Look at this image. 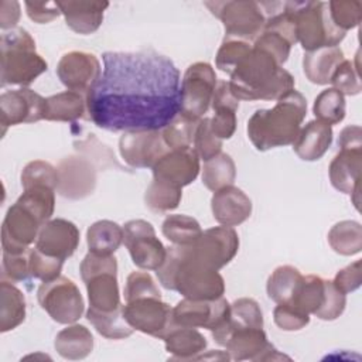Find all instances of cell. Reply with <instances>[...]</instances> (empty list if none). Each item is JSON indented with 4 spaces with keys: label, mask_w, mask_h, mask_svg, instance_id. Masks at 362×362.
<instances>
[{
    "label": "cell",
    "mask_w": 362,
    "mask_h": 362,
    "mask_svg": "<svg viewBox=\"0 0 362 362\" xmlns=\"http://www.w3.org/2000/svg\"><path fill=\"white\" fill-rule=\"evenodd\" d=\"M103 71L88 90L89 119L109 132L163 130L180 113L181 75L156 51H109Z\"/></svg>",
    "instance_id": "obj_1"
},
{
    "label": "cell",
    "mask_w": 362,
    "mask_h": 362,
    "mask_svg": "<svg viewBox=\"0 0 362 362\" xmlns=\"http://www.w3.org/2000/svg\"><path fill=\"white\" fill-rule=\"evenodd\" d=\"M229 88L238 100H277L294 89V78L272 55L252 45L230 74Z\"/></svg>",
    "instance_id": "obj_2"
},
{
    "label": "cell",
    "mask_w": 362,
    "mask_h": 362,
    "mask_svg": "<svg viewBox=\"0 0 362 362\" xmlns=\"http://www.w3.org/2000/svg\"><path fill=\"white\" fill-rule=\"evenodd\" d=\"M307 115V100L296 89L277 99L272 109H259L247 120V137L259 151L293 144Z\"/></svg>",
    "instance_id": "obj_3"
},
{
    "label": "cell",
    "mask_w": 362,
    "mask_h": 362,
    "mask_svg": "<svg viewBox=\"0 0 362 362\" xmlns=\"http://www.w3.org/2000/svg\"><path fill=\"white\" fill-rule=\"evenodd\" d=\"M1 86L31 85L48 68L45 59L35 52V41L24 28H13L1 34Z\"/></svg>",
    "instance_id": "obj_4"
},
{
    "label": "cell",
    "mask_w": 362,
    "mask_h": 362,
    "mask_svg": "<svg viewBox=\"0 0 362 362\" xmlns=\"http://www.w3.org/2000/svg\"><path fill=\"white\" fill-rule=\"evenodd\" d=\"M294 14L297 40L304 51H314L322 47H338L345 38L331 20L328 3L325 1H286Z\"/></svg>",
    "instance_id": "obj_5"
},
{
    "label": "cell",
    "mask_w": 362,
    "mask_h": 362,
    "mask_svg": "<svg viewBox=\"0 0 362 362\" xmlns=\"http://www.w3.org/2000/svg\"><path fill=\"white\" fill-rule=\"evenodd\" d=\"M225 28L226 40L255 41L266 24V10L257 1H205Z\"/></svg>",
    "instance_id": "obj_6"
},
{
    "label": "cell",
    "mask_w": 362,
    "mask_h": 362,
    "mask_svg": "<svg viewBox=\"0 0 362 362\" xmlns=\"http://www.w3.org/2000/svg\"><path fill=\"white\" fill-rule=\"evenodd\" d=\"M216 82L218 78L211 64L195 62L189 65L181 81L178 115L194 122L205 117Z\"/></svg>",
    "instance_id": "obj_7"
},
{
    "label": "cell",
    "mask_w": 362,
    "mask_h": 362,
    "mask_svg": "<svg viewBox=\"0 0 362 362\" xmlns=\"http://www.w3.org/2000/svg\"><path fill=\"white\" fill-rule=\"evenodd\" d=\"M37 300L41 308L58 324H74L85 310L83 297L78 286L64 276L42 281L37 290Z\"/></svg>",
    "instance_id": "obj_8"
},
{
    "label": "cell",
    "mask_w": 362,
    "mask_h": 362,
    "mask_svg": "<svg viewBox=\"0 0 362 362\" xmlns=\"http://www.w3.org/2000/svg\"><path fill=\"white\" fill-rule=\"evenodd\" d=\"M184 247L182 257L175 272L174 290L189 300H216L223 297L225 280L218 270L206 267L187 255Z\"/></svg>",
    "instance_id": "obj_9"
},
{
    "label": "cell",
    "mask_w": 362,
    "mask_h": 362,
    "mask_svg": "<svg viewBox=\"0 0 362 362\" xmlns=\"http://www.w3.org/2000/svg\"><path fill=\"white\" fill-rule=\"evenodd\" d=\"M185 247L191 259L206 267L219 270L236 256L239 236L232 226L221 225L202 230L199 238Z\"/></svg>",
    "instance_id": "obj_10"
},
{
    "label": "cell",
    "mask_w": 362,
    "mask_h": 362,
    "mask_svg": "<svg viewBox=\"0 0 362 362\" xmlns=\"http://www.w3.org/2000/svg\"><path fill=\"white\" fill-rule=\"evenodd\" d=\"M123 242L133 263L144 270H157L167 253V247L156 236L153 225L144 219H132L123 226Z\"/></svg>",
    "instance_id": "obj_11"
},
{
    "label": "cell",
    "mask_w": 362,
    "mask_h": 362,
    "mask_svg": "<svg viewBox=\"0 0 362 362\" xmlns=\"http://www.w3.org/2000/svg\"><path fill=\"white\" fill-rule=\"evenodd\" d=\"M123 315L133 329L160 339L177 325L173 320V308L158 297H144L126 303Z\"/></svg>",
    "instance_id": "obj_12"
},
{
    "label": "cell",
    "mask_w": 362,
    "mask_h": 362,
    "mask_svg": "<svg viewBox=\"0 0 362 362\" xmlns=\"http://www.w3.org/2000/svg\"><path fill=\"white\" fill-rule=\"evenodd\" d=\"M230 315V304L226 298L189 300L184 298L173 308V320L177 325L189 328H206L211 332L222 327Z\"/></svg>",
    "instance_id": "obj_13"
},
{
    "label": "cell",
    "mask_w": 362,
    "mask_h": 362,
    "mask_svg": "<svg viewBox=\"0 0 362 362\" xmlns=\"http://www.w3.org/2000/svg\"><path fill=\"white\" fill-rule=\"evenodd\" d=\"M161 130H129L119 139V151L133 168H153L168 151Z\"/></svg>",
    "instance_id": "obj_14"
},
{
    "label": "cell",
    "mask_w": 362,
    "mask_h": 362,
    "mask_svg": "<svg viewBox=\"0 0 362 362\" xmlns=\"http://www.w3.org/2000/svg\"><path fill=\"white\" fill-rule=\"evenodd\" d=\"M57 192L68 199L89 197L96 187V165L85 156H69L59 161Z\"/></svg>",
    "instance_id": "obj_15"
},
{
    "label": "cell",
    "mask_w": 362,
    "mask_h": 362,
    "mask_svg": "<svg viewBox=\"0 0 362 362\" xmlns=\"http://www.w3.org/2000/svg\"><path fill=\"white\" fill-rule=\"evenodd\" d=\"M42 223L17 201L8 208L1 225V247L7 253H24L37 240Z\"/></svg>",
    "instance_id": "obj_16"
},
{
    "label": "cell",
    "mask_w": 362,
    "mask_h": 362,
    "mask_svg": "<svg viewBox=\"0 0 362 362\" xmlns=\"http://www.w3.org/2000/svg\"><path fill=\"white\" fill-rule=\"evenodd\" d=\"M45 116V98L28 88L6 90L0 95V123L7 126L34 123Z\"/></svg>",
    "instance_id": "obj_17"
},
{
    "label": "cell",
    "mask_w": 362,
    "mask_h": 362,
    "mask_svg": "<svg viewBox=\"0 0 362 362\" xmlns=\"http://www.w3.org/2000/svg\"><path fill=\"white\" fill-rule=\"evenodd\" d=\"M57 75L69 90L88 93L102 75L100 62L90 52L69 51L58 61Z\"/></svg>",
    "instance_id": "obj_18"
},
{
    "label": "cell",
    "mask_w": 362,
    "mask_h": 362,
    "mask_svg": "<svg viewBox=\"0 0 362 362\" xmlns=\"http://www.w3.org/2000/svg\"><path fill=\"white\" fill-rule=\"evenodd\" d=\"M212 337L216 344L226 348L229 358L233 361H260L270 345L263 328H219L212 331Z\"/></svg>",
    "instance_id": "obj_19"
},
{
    "label": "cell",
    "mask_w": 362,
    "mask_h": 362,
    "mask_svg": "<svg viewBox=\"0 0 362 362\" xmlns=\"http://www.w3.org/2000/svg\"><path fill=\"white\" fill-rule=\"evenodd\" d=\"M79 239L81 233L74 222L64 218H55L41 226L35 247L48 256L65 262L78 249Z\"/></svg>",
    "instance_id": "obj_20"
},
{
    "label": "cell",
    "mask_w": 362,
    "mask_h": 362,
    "mask_svg": "<svg viewBox=\"0 0 362 362\" xmlns=\"http://www.w3.org/2000/svg\"><path fill=\"white\" fill-rule=\"evenodd\" d=\"M151 170L154 178L170 181L182 188L198 177L199 157L192 147L168 150Z\"/></svg>",
    "instance_id": "obj_21"
},
{
    "label": "cell",
    "mask_w": 362,
    "mask_h": 362,
    "mask_svg": "<svg viewBox=\"0 0 362 362\" xmlns=\"http://www.w3.org/2000/svg\"><path fill=\"white\" fill-rule=\"evenodd\" d=\"M214 219L225 226L243 223L252 214L250 198L238 187L228 185L214 192L211 199Z\"/></svg>",
    "instance_id": "obj_22"
},
{
    "label": "cell",
    "mask_w": 362,
    "mask_h": 362,
    "mask_svg": "<svg viewBox=\"0 0 362 362\" xmlns=\"http://www.w3.org/2000/svg\"><path fill=\"white\" fill-rule=\"evenodd\" d=\"M61 14L65 17L66 25L82 35L95 33L102 21L103 11L109 7L107 1H82L68 0L57 1Z\"/></svg>",
    "instance_id": "obj_23"
},
{
    "label": "cell",
    "mask_w": 362,
    "mask_h": 362,
    "mask_svg": "<svg viewBox=\"0 0 362 362\" xmlns=\"http://www.w3.org/2000/svg\"><path fill=\"white\" fill-rule=\"evenodd\" d=\"M361 171L362 148H339L328 168L332 187L348 195L361 187Z\"/></svg>",
    "instance_id": "obj_24"
},
{
    "label": "cell",
    "mask_w": 362,
    "mask_h": 362,
    "mask_svg": "<svg viewBox=\"0 0 362 362\" xmlns=\"http://www.w3.org/2000/svg\"><path fill=\"white\" fill-rule=\"evenodd\" d=\"M332 143V127L321 120L308 122L293 143L294 153L304 161L320 160Z\"/></svg>",
    "instance_id": "obj_25"
},
{
    "label": "cell",
    "mask_w": 362,
    "mask_h": 362,
    "mask_svg": "<svg viewBox=\"0 0 362 362\" xmlns=\"http://www.w3.org/2000/svg\"><path fill=\"white\" fill-rule=\"evenodd\" d=\"M344 52L339 47H322L307 51L303 58V71L307 79L315 85H327L337 66L344 61Z\"/></svg>",
    "instance_id": "obj_26"
},
{
    "label": "cell",
    "mask_w": 362,
    "mask_h": 362,
    "mask_svg": "<svg viewBox=\"0 0 362 362\" xmlns=\"http://www.w3.org/2000/svg\"><path fill=\"white\" fill-rule=\"evenodd\" d=\"M89 307L100 311H113L122 305L117 284V272H103L85 281Z\"/></svg>",
    "instance_id": "obj_27"
},
{
    "label": "cell",
    "mask_w": 362,
    "mask_h": 362,
    "mask_svg": "<svg viewBox=\"0 0 362 362\" xmlns=\"http://www.w3.org/2000/svg\"><path fill=\"white\" fill-rule=\"evenodd\" d=\"M54 346L65 359H85L93 349V337L85 325L71 324L57 334Z\"/></svg>",
    "instance_id": "obj_28"
},
{
    "label": "cell",
    "mask_w": 362,
    "mask_h": 362,
    "mask_svg": "<svg viewBox=\"0 0 362 362\" xmlns=\"http://www.w3.org/2000/svg\"><path fill=\"white\" fill-rule=\"evenodd\" d=\"M165 349L175 359H197L208 345L206 338L197 329L175 325L163 338Z\"/></svg>",
    "instance_id": "obj_29"
},
{
    "label": "cell",
    "mask_w": 362,
    "mask_h": 362,
    "mask_svg": "<svg viewBox=\"0 0 362 362\" xmlns=\"http://www.w3.org/2000/svg\"><path fill=\"white\" fill-rule=\"evenodd\" d=\"M88 113L86 99L79 92L65 90L45 98L44 120L76 122Z\"/></svg>",
    "instance_id": "obj_30"
},
{
    "label": "cell",
    "mask_w": 362,
    "mask_h": 362,
    "mask_svg": "<svg viewBox=\"0 0 362 362\" xmlns=\"http://www.w3.org/2000/svg\"><path fill=\"white\" fill-rule=\"evenodd\" d=\"M25 320V298L11 281L1 279L0 283V331L17 328Z\"/></svg>",
    "instance_id": "obj_31"
},
{
    "label": "cell",
    "mask_w": 362,
    "mask_h": 362,
    "mask_svg": "<svg viewBox=\"0 0 362 362\" xmlns=\"http://www.w3.org/2000/svg\"><path fill=\"white\" fill-rule=\"evenodd\" d=\"M123 242V226L102 219L92 223L86 230V243L89 252L96 255H113Z\"/></svg>",
    "instance_id": "obj_32"
},
{
    "label": "cell",
    "mask_w": 362,
    "mask_h": 362,
    "mask_svg": "<svg viewBox=\"0 0 362 362\" xmlns=\"http://www.w3.org/2000/svg\"><path fill=\"white\" fill-rule=\"evenodd\" d=\"M86 318L98 334L107 339H123L130 337L134 331L123 315V305L113 311H100L89 307Z\"/></svg>",
    "instance_id": "obj_33"
},
{
    "label": "cell",
    "mask_w": 362,
    "mask_h": 362,
    "mask_svg": "<svg viewBox=\"0 0 362 362\" xmlns=\"http://www.w3.org/2000/svg\"><path fill=\"white\" fill-rule=\"evenodd\" d=\"M303 280V274L298 269L290 264L279 266L273 270L267 280V296L274 303H290Z\"/></svg>",
    "instance_id": "obj_34"
},
{
    "label": "cell",
    "mask_w": 362,
    "mask_h": 362,
    "mask_svg": "<svg viewBox=\"0 0 362 362\" xmlns=\"http://www.w3.org/2000/svg\"><path fill=\"white\" fill-rule=\"evenodd\" d=\"M236 178V165L233 158L226 153L206 160L202 168V184L209 191H218L228 185H233Z\"/></svg>",
    "instance_id": "obj_35"
},
{
    "label": "cell",
    "mask_w": 362,
    "mask_h": 362,
    "mask_svg": "<svg viewBox=\"0 0 362 362\" xmlns=\"http://www.w3.org/2000/svg\"><path fill=\"white\" fill-rule=\"evenodd\" d=\"M331 249L342 256H352L362 249V228L356 221H341L328 232Z\"/></svg>",
    "instance_id": "obj_36"
},
{
    "label": "cell",
    "mask_w": 362,
    "mask_h": 362,
    "mask_svg": "<svg viewBox=\"0 0 362 362\" xmlns=\"http://www.w3.org/2000/svg\"><path fill=\"white\" fill-rule=\"evenodd\" d=\"M181 198H182L181 187L170 181L154 178V177L144 194L146 206L154 212H168L175 209L180 205Z\"/></svg>",
    "instance_id": "obj_37"
},
{
    "label": "cell",
    "mask_w": 362,
    "mask_h": 362,
    "mask_svg": "<svg viewBox=\"0 0 362 362\" xmlns=\"http://www.w3.org/2000/svg\"><path fill=\"white\" fill-rule=\"evenodd\" d=\"M163 235L173 243L178 246L192 245L202 233L199 222L188 215L174 214L168 215L161 225Z\"/></svg>",
    "instance_id": "obj_38"
},
{
    "label": "cell",
    "mask_w": 362,
    "mask_h": 362,
    "mask_svg": "<svg viewBox=\"0 0 362 362\" xmlns=\"http://www.w3.org/2000/svg\"><path fill=\"white\" fill-rule=\"evenodd\" d=\"M27 208L42 225L48 222L55 209V189L45 185H34L25 188L17 199Z\"/></svg>",
    "instance_id": "obj_39"
},
{
    "label": "cell",
    "mask_w": 362,
    "mask_h": 362,
    "mask_svg": "<svg viewBox=\"0 0 362 362\" xmlns=\"http://www.w3.org/2000/svg\"><path fill=\"white\" fill-rule=\"evenodd\" d=\"M345 96L334 88L324 89L315 98L313 106V112L317 120H321L329 126L342 122L345 117Z\"/></svg>",
    "instance_id": "obj_40"
},
{
    "label": "cell",
    "mask_w": 362,
    "mask_h": 362,
    "mask_svg": "<svg viewBox=\"0 0 362 362\" xmlns=\"http://www.w3.org/2000/svg\"><path fill=\"white\" fill-rule=\"evenodd\" d=\"M324 294H325V279L315 274H308V276H303L301 284L294 298L290 303L301 308L307 314H315L322 305Z\"/></svg>",
    "instance_id": "obj_41"
},
{
    "label": "cell",
    "mask_w": 362,
    "mask_h": 362,
    "mask_svg": "<svg viewBox=\"0 0 362 362\" xmlns=\"http://www.w3.org/2000/svg\"><path fill=\"white\" fill-rule=\"evenodd\" d=\"M238 327L263 328V314L256 300L249 297H242L235 300L230 304L229 320L219 328H238Z\"/></svg>",
    "instance_id": "obj_42"
},
{
    "label": "cell",
    "mask_w": 362,
    "mask_h": 362,
    "mask_svg": "<svg viewBox=\"0 0 362 362\" xmlns=\"http://www.w3.org/2000/svg\"><path fill=\"white\" fill-rule=\"evenodd\" d=\"M197 123L198 122L189 120V119L178 115L173 122H170L161 130V136H163L165 146L170 150H180V148L191 147Z\"/></svg>",
    "instance_id": "obj_43"
},
{
    "label": "cell",
    "mask_w": 362,
    "mask_h": 362,
    "mask_svg": "<svg viewBox=\"0 0 362 362\" xmlns=\"http://www.w3.org/2000/svg\"><path fill=\"white\" fill-rule=\"evenodd\" d=\"M75 148L79 154L89 158L96 168H109L116 167L119 170H123V167L116 161L115 154L110 151V148L105 144H102L93 133L88 134L85 140L75 141Z\"/></svg>",
    "instance_id": "obj_44"
},
{
    "label": "cell",
    "mask_w": 362,
    "mask_h": 362,
    "mask_svg": "<svg viewBox=\"0 0 362 362\" xmlns=\"http://www.w3.org/2000/svg\"><path fill=\"white\" fill-rule=\"evenodd\" d=\"M23 188H30L34 185H45L57 191L58 187V170L48 161L34 160L30 161L21 173Z\"/></svg>",
    "instance_id": "obj_45"
},
{
    "label": "cell",
    "mask_w": 362,
    "mask_h": 362,
    "mask_svg": "<svg viewBox=\"0 0 362 362\" xmlns=\"http://www.w3.org/2000/svg\"><path fill=\"white\" fill-rule=\"evenodd\" d=\"M328 10L332 23L342 31L355 28L362 16V3L358 0H332L328 1Z\"/></svg>",
    "instance_id": "obj_46"
},
{
    "label": "cell",
    "mask_w": 362,
    "mask_h": 362,
    "mask_svg": "<svg viewBox=\"0 0 362 362\" xmlns=\"http://www.w3.org/2000/svg\"><path fill=\"white\" fill-rule=\"evenodd\" d=\"M252 49L250 42L242 40H226L223 38L215 58V65L219 71L232 74L238 64L246 57Z\"/></svg>",
    "instance_id": "obj_47"
},
{
    "label": "cell",
    "mask_w": 362,
    "mask_h": 362,
    "mask_svg": "<svg viewBox=\"0 0 362 362\" xmlns=\"http://www.w3.org/2000/svg\"><path fill=\"white\" fill-rule=\"evenodd\" d=\"M64 260L48 256L37 247L28 250V266L30 274L41 281H51L61 276Z\"/></svg>",
    "instance_id": "obj_48"
},
{
    "label": "cell",
    "mask_w": 362,
    "mask_h": 362,
    "mask_svg": "<svg viewBox=\"0 0 362 362\" xmlns=\"http://www.w3.org/2000/svg\"><path fill=\"white\" fill-rule=\"evenodd\" d=\"M329 83L332 88L339 90L344 96H354L361 92V81L358 72V55L355 58V64L349 59H344L337 69L334 71Z\"/></svg>",
    "instance_id": "obj_49"
},
{
    "label": "cell",
    "mask_w": 362,
    "mask_h": 362,
    "mask_svg": "<svg viewBox=\"0 0 362 362\" xmlns=\"http://www.w3.org/2000/svg\"><path fill=\"white\" fill-rule=\"evenodd\" d=\"M192 143L198 157L204 161L222 153V140H219L212 133L209 126V117H202L201 120H198Z\"/></svg>",
    "instance_id": "obj_50"
},
{
    "label": "cell",
    "mask_w": 362,
    "mask_h": 362,
    "mask_svg": "<svg viewBox=\"0 0 362 362\" xmlns=\"http://www.w3.org/2000/svg\"><path fill=\"white\" fill-rule=\"evenodd\" d=\"M144 297H158L161 293L156 286L153 277L147 272H133L127 276L124 286V300L126 303L144 298Z\"/></svg>",
    "instance_id": "obj_51"
},
{
    "label": "cell",
    "mask_w": 362,
    "mask_h": 362,
    "mask_svg": "<svg viewBox=\"0 0 362 362\" xmlns=\"http://www.w3.org/2000/svg\"><path fill=\"white\" fill-rule=\"evenodd\" d=\"M273 320L283 331H298L310 322V314L291 303H280L273 310Z\"/></svg>",
    "instance_id": "obj_52"
},
{
    "label": "cell",
    "mask_w": 362,
    "mask_h": 362,
    "mask_svg": "<svg viewBox=\"0 0 362 362\" xmlns=\"http://www.w3.org/2000/svg\"><path fill=\"white\" fill-rule=\"evenodd\" d=\"M253 47L259 48L274 58L279 65H283L290 55L291 44L280 34L273 31H262V34L253 41Z\"/></svg>",
    "instance_id": "obj_53"
},
{
    "label": "cell",
    "mask_w": 362,
    "mask_h": 362,
    "mask_svg": "<svg viewBox=\"0 0 362 362\" xmlns=\"http://www.w3.org/2000/svg\"><path fill=\"white\" fill-rule=\"evenodd\" d=\"M346 305V294L341 293L332 284V280H325V294L320 310L314 314L322 321H334L342 315Z\"/></svg>",
    "instance_id": "obj_54"
},
{
    "label": "cell",
    "mask_w": 362,
    "mask_h": 362,
    "mask_svg": "<svg viewBox=\"0 0 362 362\" xmlns=\"http://www.w3.org/2000/svg\"><path fill=\"white\" fill-rule=\"evenodd\" d=\"M30 250V249H28ZM28 250L24 253H7L3 252V262H1V277L6 280L14 281H25L30 274V266H28Z\"/></svg>",
    "instance_id": "obj_55"
},
{
    "label": "cell",
    "mask_w": 362,
    "mask_h": 362,
    "mask_svg": "<svg viewBox=\"0 0 362 362\" xmlns=\"http://www.w3.org/2000/svg\"><path fill=\"white\" fill-rule=\"evenodd\" d=\"M81 279L85 283L90 277L103 272H117V260L113 255H96L89 252L79 266Z\"/></svg>",
    "instance_id": "obj_56"
},
{
    "label": "cell",
    "mask_w": 362,
    "mask_h": 362,
    "mask_svg": "<svg viewBox=\"0 0 362 362\" xmlns=\"http://www.w3.org/2000/svg\"><path fill=\"white\" fill-rule=\"evenodd\" d=\"M212 133L219 140H228L236 130V110L229 107H219L214 110V116L209 119Z\"/></svg>",
    "instance_id": "obj_57"
},
{
    "label": "cell",
    "mask_w": 362,
    "mask_h": 362,
    "mask_svg": "<svg viewBox=\"0 0 362 362\" xmlns=\"http://www.w3.org/2000/svg\"><path fill=\"white\" fill-rule=\"evenodd\" d=\"M361 272H362L361 270V260H355L354 263L341 269L335 274V277L332 280V284L335 286L337 290H339L344 294L352 293L356 288H359V286H361V281H362Z\"/></svg>",
    "instance_id": "obj_58"
},
{
    "label": "cell",
    "mask_w": 362,
    "mask_h": 362,
    "mask_svg": "<svg viewBox=\"0 0 362 362\" xmlns=\"http://www.w3.org/2000/svg\"><path fill=\"white\" fill-rule=\"evenodd\" d=\"M24 6L28 17L38 24H47L61 14L57 1H25Z\"/></svg>",
    "instance_id": "obj_59"
},
{
    "label": "cell",
    "mask_w": 362,
    "mask_h": 362,
    "mask_svg": "<svg viewBox=\"0 0 362 362\" xmlns=\"http://www.w3.org/2000/svg\"><path fill=\"white\" fill-rule=\"evenodd\" d=\"M211 105H212V110L219 109V107H229V109L238 110L239 100L230 92L229 82H226V81H218L216 82Z\"/></svg>",
    "instance_id": "obj_60"
},
{
    "label": "cell",
    "mask_w": 362,
    "mask_h": 362,
    "mask_svg": "<svg viewBox=\"0 0 362 362\" xmlns=\"http://www.w3.org/2000/svg\"><path fill=\"white\" fill-rule=\"evenodd\" d=\"M20 20V3L16 0H1L0 3V28L13 30Z\"/></svg>",
    "instance_id": "obj_61"
},
{
    "label": "cell",
    "mask_w": 362,
    "mask_h": 362,
    "mask_svg": "<svg viewBox=\"0 0 362 362\" xmlns=\"http://www.w3.org/2000/svg\"><path fill=\"white\" fill-rule=\"evenodd\" d=\"M362 130L358 124L346 126L341 130L338 137L339 148H362Z\"/></svg>",
    "instance_id": "obj_62"
}]
</instances>
